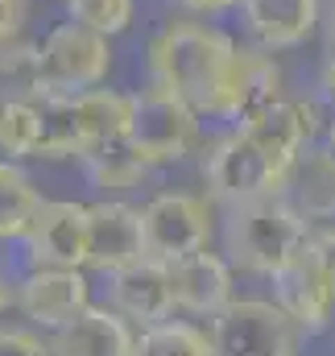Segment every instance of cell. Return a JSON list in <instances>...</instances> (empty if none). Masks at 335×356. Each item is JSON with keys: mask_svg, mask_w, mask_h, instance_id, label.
Segmentation results:
<instances>
[{"mask_svg": "<svg viewBox=\"0 0 335 356\" xmlns=\"http://www.w3.org/2000/svg\"><path fill=\"white\" fill-rule=\"evenodd\" d=\"M236 42L203 21H166L149 38V75L186 95L203 116H211L224 79L232 71Z\"/></svg>", "mask_w": 335, "mask_h": 356, "instance_id": "cell-1", "label": "cell"}, {"mask_svg": "<svg viewBox=\"0 0 335 356\" xmlns=\"http://www.w3.org/2000/svg\"><path fill=\"white\" fill-rule=\"evenodd\" d=\"M252 141L290 175L298 166V158L311 149V137H307V124H302V112H298V99H277L269 104L265 112H256L249 124H240Z\"/></svg>", "mask_w": 335, "mask_h": 356, "instance_id": "cell-17", "label": "cell"}, {"mask_svg": "<svg viewBox=\"0 0 335 356\" xmlns=\"http://www.w3.org/2000/svg\"><path fill=\"white\" fill-rule=\"evenodd\" d=\"M8 307V294H4V282H0V311Z\"/></svg>", "mask_w": 335, "mask_h": 356, "instance_id": "cell-33", "label": "cell"}, {"mask_svg": "<svg viewBox=\"0 0 335 356\" xmlns=\"http://www.w3.org/2000/svg\"><path fill=\"white\" fill-rule=\"evenodd\" d=\"M182 13H195V17H211V13H224V8H236L240 0H174Z\"/></svg>", "mask_w": 335, "mask_h": 356, "instance_id": "cell-29", "label": "cell"}, {"mask_svg": "<svg viewBox=\"0 0 335 356\" xmlns=\"http://www.w3.org/2000/svg\"><path fill=\"white\" fill-rule=\"evenodd\" d=\"M17 302H21V311H25L33 323L58 332V327H67L71 319H79L87 307H91V294H87L83 269H46V266H38L25 282H21Z\"/></svg>", "mask_w": 335, "mask_h": 356, "instance_id": "cell-12", "label": "cell"}, {"mask_svg": "<svg viewBox=\"0 0 335 356\" xmlns=\"http://www.w3.org/2000/svg\"><path fill=\"white\" fill-rule=\"evenodd\" d=\"M0 356H50V344H42L33 332L0 327Z\"/></svg>", "mask_w": 335, "mask_h": 356, "instance_id": "cell-28", "label": "cell"}, {"mask_svg": "<svg viewBox=\"0 0 335 356\" xmlns=\"http://www.w3.org/2000/svg\"><path fill=\"white\" fill-rule=\"evenodd\" d=\"M133 348L137 336L116 307H87L50 340V356H133Z\"/></svg>", "mask_w": 335, "mask_h": 356, "instance_id": "cell-15", "label": "cell"}, {"mask_svg": "<svg viewBox=\"0 0 335 356\" xmlns=\"http://www.w3.org/2000/svg\"><path fill=\"white\" fill-rule=\"evenodd\" d=\"M29 95H38V88H33V46L17 42V46L0 50V120L17 99H29Z\"/></svg>", "mask_w": 335, "mask_h": 356, "instance_id": "cell-25", "label": "cell"}, {"mask_svg": "<svg viewBox=\"0 0 335 356\" xmlns=\"http://www.w3.org/2000/svg\"><path fill=\"white\" fill-rule=\"evenodd\" d=\"M319 0H240L245 29L261 50H294L319 29Z\"/></svg>", "mask_w": 335, "mask_h": 356, "instance_id": "cell-14", "label": "cell"}, {"mask_svg": "<svg viewBox=\"0 0 335 356\" xmlns=\"http://www.w3.org/2000/svg\"><path fill=\"white\" fill-rule=\"evenodd\" d=\"M327 46H332V54H335V4H332V13H327Z\"/></svg>", "mask_w": 335, "mask_h": 356, "instance_id": "cell-32", "label": "cell"}, {"mask_svg": "<svg viewBox=\"0 0 335 356\" xmlns=\"http://www.w3.org/2000/svg\"><path fill=\"white\" fill-rule=\"evenodd\" d=\"M319 145H327V149H335V116L327 120V129H323V141Z\"/></svg>", "mask_w": 335, "mask_h": 356, "instance_id": "cell-31", "label": "cell"}, {"mask_svg": "<svg viewBox=\"0 0 335 356\" xmlns=\"http://www.w3.org/2000/svg\"><path fill=\"white\" fill-rule=\"evenodd\" d=\"M199 108L178 95L166 83H149L133 95V124H129V141L137 145V154L149 166H170L182 162L195 141H199Z\"/></svg>", "mask_w": 335, "mask_h": 356, "instance_id": "cell-4", "label": "cell"}, {"mask_svg": "<svg viewBox=\"0 0 335 356\" xmlns=\"http://www.w3.org/2000/svg\"><path fill=\"white\" fill-rule=\"evenodd\" d=\"M75 112H79V129H83V149L95 141H116V137H129L133 95L112 88H87L75 95Z\"/></svg>", "mask_w": 335, "mask_h": 356, "instance_id": "cell-20", "label": "cell"}, {"mask_svg": "<svg viewBox=\"0 0 335 356\" xmlns=\"http://www.w3.org/2000/svg\"><path fill=\"white\" fill-rule=\"evenodd\" d=\"M112 307L124 319L141 323V327L170 319V311L178 307L170 266L166 261H154V257H141L137 266L116 269L112 273Z\"/></svg>", "mask_w": 335, "mask_h": 356, "instance_id": "cell-13", "label": "cell"}, {"mask_svg": "<svg viewBox=\"0 0 335 356\" xmlns=\"http://www.w3.org/2000/svg\"><path fill=\"white\" fill-rule=\"evenodd\" d=\"M286 199L307 220H335V149L311 145L298 158V166L290 170Z\"/></svg>", "mask_w": 335, "mask_h": 356, "instance_id": "cell-18", "label": "cell"}, {"mask_svg": "<svg viewBox=\"0 0 335 356\" xmlns=\"http://www.w3.org/2000/svg\"><path fill=\"white\" fill-rule=\"evenodd\" d=\"M87 203L75 199H46L25 245L33 266L46 269H83L87 266Z\"/></svg>", "mask_w": 335, "mask_h": 356, "instance_id": "cell-10", "label": "cell"}, {"mask_svg": "<svg viewBox=\"0 0 335 356\" xmlns=\"http://www.w3.org/2000/svg\"><path fill=\"white\" fill-rule=\"evenodd\" d=\"M87 178L104 191H133L141 186V178L149 175L154 166L137 154V145L129 137H116V141H95L79 154Z\"/></svg>", "mask_w": 335, "mask_h": 356, "instance_id": "cell-19", "label": "cell"}, {"mask_svg": "<svg viewBox=\"0 0 335 356\" xmlns=\"http://www.w3.org/2000/svg\"><path fill=\"white\" fill-rule=\"evenodd\" d=\"M215 356H294L298 323L265 298H236L215 315Z\"/></svg>", "mask_w": 335, "mask_h": 356, "instance_id": "cell-6", "label": "cell"}, {"mask_svg": "<svg viewBox=\"0 0 335 356\" xmlns=\"http://www.w3.org/2000/svg\"><path fill=\"white\" fill-rule=\"evenodd\" d=\"M87 266L104 269V273H116L124 266H137L141 257H149L145 249V220H141V207H129V203H91L87 207Z\"/></svg>", "mask_w": 335, "mask_h": 356, "instance_id": "cell-11", "label": "cell"}, {"mask_svg": "<svg viewBox=\"0 0 335 356\" xmlns=\"http://www.w3.org/2000/svg\"><path fill=\"white\" fill-rule=\"evenodd\" d=\"M319 83L327 91V99H335V54H327V63H323V75H319Z\"/></svg>", "mask_w": 335, "mask_h": 356, "instance_id": "cell-30", "label": "cell"}, {"mask_svg": "<svg viewBox=\"0 0 335 356\" xmlns=\"http://www.w3.org/2000/svg\"><path fill=\"white\" fill-rule=\"evenodd\" d=\"M170 277H174V298L182 311H195V315H220L232 298V261L203 249L178 266H170Z\"/></svg>", "mask_w": 335, "mask_h": 356, "instance_id": "cell-16", "label": "cell"}, {"mask_svg": "<svg viewBox=\"0 0 335 356\" xmlns=\"http://www.w3.org/2000/svg\"><path fill=\"white\" fill-rule=\"evenodd\" d=\"M141 220H145V249L154 261L178 266L211 249V211L199 195L166 191L141 207Z\"/></svg>", "mask_w": 335, "mask_h": 356, "instance_id": "cell-7", "label": "cell"}, {"mask_svg": "<svg viewBox=\"0 0 335 356\" xmlns=\"http://www.w3.org/2000/svg\"><path fill=\"white\" fill-rule=\"evenodd\" d=\"M277 290V307L307 332L323 327L332 319L335 307V273H332V253L319 236H311L298 257L273 277Z\"/></svg>", "mask_w": 335, "mask_h": 356, "instance_id": "cell-8", "label": "cell"}, {"mask_svg": "<svg viewBox=\"0 0 335 356\" xmlns=\"http://www.w3.org/2000/svg\"><path fill=\"white\" fill-rule=\"evenodd\" d=\"M133 356H215V340L203 336V332L190 327V323L162 319V323L141 327Z\"/></svg>", "mask_w": 335, "mask_h": 356, "instance_id": "cell-23", "label": "cell"}, {"mask_svg": "<svg viewBox=\"0 0 335 356\" xmlns=\"http://www.w3.org/2000/svg\"><path fill=\"white\" fill-rule=\"evenodd\" d=\"M286 99L281 95V67L273 58V50H261V46H236V58H232V71L224 79V91L211 108L215 120H232L236 129L249 124L256 112H265L269 104Z\"/></svg>", "mask_w": 335, "mask_h": 356, "instance_id": "cell-9", "label": "cell"}, {"mask_svg": "<svg viewBox=\"0 0 335 356\" xmlns=\"http://www.w3.org/2000/svg\"><path fill=\"white\" fill-rule=\"evenodd\" d=\"M42 203L46 199L38 195L29 175L17 170L13 158H0V241H25Z\"/></svg>", "mask_w": 335, "mask_h": 356, "instance_id": "cell-21", "label": "cell"}, {"mask_svg": "<svg viewBox=\"0 0 335 356\" xmlns=\"http://www.w3.org/2000/svg\"><path fill=\"white\" fill-rule=\"evenodd\" d=\"M203 178L215 203L236 207L252 199H269V195H286L290 175L252 141L245 129H232L224 141H215V149L203 162Z\"/></svg>", "mask_w": 335, "mask_h": 356, "instance_id": "cell-5", "label": "cell"}, {"mask_svg": "<svg viewBox=\"0 0 335 356\" xmlns=\"http://www.w3.org/2000/svg\"><path fill=\"white\" fill-rule=\"evenodd\" d=\"M25 17H29V0H0V50L21 42Z\"/></svg>", "mask_w": 335, "mask_h": 356, "instance_id": "cell-27", "label": "cell"}, {"mask_svg": "<svg viewBox=\"0 0 335 356\" xmlns=\"http://www.w3.org/2000/svg\"><path fill=\"white\" fill-rule=\"evenodd\" d=\"M38 112H42L38 158H79L83 154V129H79L75 95H38Z\"/></svg>", "mask_w": 335, "mask_h": 356, "instance_id": "cell-22", "label": "cell"}, {"mask_svg": "<svg viewBox=\"0 0 335 356\" xmlns=\"http://www.w3.org/2000/svg\"><path fill=\"white\" fill-rule=\"evenodd\" d=\"M307 241H311V220L286 195L224 207V253L236 269L277 277Z\"/></svg>", "mask_w": 335, "mask_h": 356, "instance_id": "cell-2", "label": "cell"}, {"mask_svg": "<svg viewBox=\"0 0 335 356\" xmlns=\"http://www.w3.org/2000/svg\"><path fill=\"white\" fill-rule=\"evenodd\" d=\"M112 71V38L83 21H58L33 42V88L38 95H79L99 88Z\"/></svg>", "mask_w": 335, "mask_h": 356, "instance_id": "cell-3", "label": "cell"}, {"mask_svg": "<svg viewBox=\"0 0 335 356\" xmlns=\"http://www.w3.org/2000/svg\"><path fill=\"white\" fill-rule=\"evenodd\" d=\"M38 141H42V112H38V95H29V99H17L0 120V154L38 158Z\"/></svg>", "mask_w": 335, "mask_h": 356, "instance_id": "cell-24", "label": "cell"}, {"mask_svg": "<svg viewBox=\"0 0 335 356\" xmlns=\"http://www.w3.org/2000/svg\"><path fill=\"white\" fill-rule=\"evenodd\" d=\"M63 4H67L71 21H83L108 38L124 33L133 25V13H137V0H63Z\"/></svg>", "mask_w": 335, "mask_h": 356, "instance_id": "cell-26", "label": "cell"}]
</instances>
